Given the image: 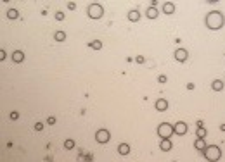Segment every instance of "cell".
Masks as SVG:
<instances>
[{"instance_id": "cell-8", "label": "cell", "mask_w": 225, "mask_h": 162, "mask_svg": "<svg viewBox=\"0 0 225 162\" xmlns=\"http://www.w3.org/2000/svg\"><path fill=\"white\" fill-rule=\"evenodd\" d=\"M156 109H158V111H159V112L166 111V109H168V102H166L165 98H159V100H158V102H156Z\"/></svg>"}, {"instance_id": "cell-19", "label": "cell", "mask_w": 225, "mask_h": 162, "mask_svg": "<svg viewBox=\"0 0 225 162\" xmlns=\"http://www.w3.org/2000/svg\"><path fill=\"white\" fill-rule=\"evenodd\" d=\"M54 38H56L57 41H64L66 40V33H64V31H57V33L54 35Z\"/></svg>"}, {"instance_id": "cell-5", "label": "cell", "mask_w": 225, "mask_h": 162, "mask_svg": "<svg viewBox=\"0 0 225 162\" xmlns=\"http://www.w3.org/2000/svg\"><path fill=\"white\" fill-rule=\"evenodd\" d=\"M95 140H97L99 143H108L109 141V131L108 129H99V131L95 133Z\"/></svg>"}, {"instance_id": "cell-31", "label": "cell", "mask_w": 225, "mask_h": 162, "mask_svg": "<svg viewBox=\"0 0 225 162\" xmlns=\"http://www.w3.org/2000/svg\"><path fill=\"white\" fill-rule=\"evenodd\" d=\"M92 159H94L92 155H87V157H85V160H87V162H92Z\"/></svg>"}, {"instance_id": "cell-25", "label": "cell", "mask_w": 225, "mask_h": 162, "mask_svg": "<svg viewBox=\"0 0 225 162\" xmlns=\"http://www.w3.org/2000/svg\"><path fill=\"white\" fill-rule=\"evenodd\" d=\"M135 60H137L139 64H144V62H146V59H144L142 55H137V57H135Z\"/></svg>"}, {"instance_id": "cell-15", "label": "cell", "mask_w": 225, "mask_h": 162, "mask_svg": "<svg viewBox=\"0 0 225 162\" xmlns=\"http://www.w3.org/2000/svg\"><path fill=\"white\" fill-rule=\"evenodd\" d=\"M211 88H213L215 92H222V90H223V83H222L220 79H215L213 83H211Z\"/></svg>"}, {"instance_id": "cell-4", "label": "cell", "mask_w": 225, "mask_h": 162, "mask_svg": "<svg viewBox=\"0 0 225 162\" xmlns=\"http://www.w3.org/2000/svg\"><path fill=\"white\" fill-rule=\"evenodd\" d=\"M88 16L92 19H101L102 17V14H104V9H102V5H99V4H92V5H88Z\"/></svg>"}, {"instance_id": "cell-1", "label": "cell", "mask_w": 225, "mask_h": 162, "mask_svg": "<svg viewBox=\"0 0 225 162\" xmlns=\"http://www.w3.org/2000/svg\"><path fill=\"white\" fill-rule=\"evenodd\" d=\"M206 26L210 30H220L222 26H223V16L222 12L218 11H213L206 16Z\"/></svg>"}, {"instance_id": "cell-26", "label": "cell", "mask_w": 225, "mask_h": 162, "mask_svg": "<svg viewBox=\"0 0 225 162\" xmlns=\"http://www.w3.org/2000/svg\"><path fill=\"white\" fill-rule=\"evenodd\" d=\"M18 117H19V114H18V112H11V119H12V121H16Z\"/></svg>"}, {"instance_id": "cell-22", "label": "cell", "mask_w": 225, "mask_h": 162, "mask_svg": "<svg viewBox=\"0 0 225 162\" xmlns=\"http://www.w3.org/2000/svg\"><path fill=\"white\" fill-rule=\"evenodd\" d=\"M56 19L57 21H62L64 19V12H56Z\"/></svg>"}, {"instance_id": "cell-23", "label": "cell", "mask_w": 225, "mask_h": 162, "mask_svg": "<svg viewBox=\"0 0 225 162\" xmlns=\"http://www.w3.org/2000/svg\"><path fill=\"white\" fill-rule=\"evenodd\" d=\"M158 81H159V83H166L168 79H166V76H165V74H161V76H158Z\"/></svg>"}, {"instance_id": "cell-24", "label": "cell", "mask_w": 225, "mask_h": 162, "mask_svg": "<svg viewBox=\"0 0 225 162\" xmlns=\"http://www.w3.org/2000/svg\"><path fill=\"white\" fill-rule=\"evenodd\" d=\"M35 129H37V131H42V129H43V122H37V124H35Z\"/></svg>"}, {"instance_id": "cell-12", "label": "cell", "mask_w": 225, "mask_h": 162, "mask_svg": "<svg viewBox=\"0 0 225 162\" xmlns=\"http://www.w3.org/2000/svg\"><path fill=\"white\" fill-rule=\"evenodd\" d=\"M163 12H165V14H173V12H175V5H173L172 2H166V4L163 5Z\"/></svg>"}, {"instance_id": "cell-30", "label": "cell", "mask_w": 225, "mask_h": 162, "mask_svg": "<svg viewBox=\"0 0 225 162\" xmlns=\"http://www.w3.org/2000/svg\"><path fill=\"white\" fill-rule=\"evenodd\" d=\"M187 88L189 90H194V83H187Z\"/></svg>"}, {"instance_id": "cell-6", "label": "cell", "mask_w": 225, "mask_h": 162, "mask_svg": "<svg viewBox=\"0 0 225 162\" xmlns=\"http://www.w3.org/2000/svg\"><path fill=\"white\" fill-rule=\"evenodd\" d=\"M173 57H175L178 62H185V60H187V57H189V52L184 50V48H178V50L173 52Z\"/></svg>"}, {"instance_id": "cell-20", "label": "cell", "mask_w": 225, "mask_h": 162, "mask_svg": "<svg viewBox=\"0 0 225 162\" xmlns=\"http://www.w3.org/2000/svg\"><path fill=\"white\" fill-rule=\"evenodd\" d=\"M64 148H68V150L75 148V140H71V138H69V140H66V141H64Z\"/></svg>"}, {"instance_id": "cell-10", "label": "cell", "mask_w": 225, "mask_h": 162, "mask_svg": "<svg viewBox=\"0 0 225 162\" xmlns=\"http://www.w3.org/2000/svg\"><path fill=\"white\" fill-rule=\"evenodd\" d=\"M118 152H120L121 155H128V154H130V145H128V143L118 145Z\"/></svg>"}, {"instance_id": "cell-13", "label": "cell", "mask_w": 225, "mask_h": 162, "mask_svg": "<svg viewBox=\"0 0 225 162\" xmlns=\"http://www.w3.org/2000/svg\"><path fill=\"white\" fill-rule=\"evenodd\" d=\"M128 19H130V21H139V19H140V12L139 11H137V9H133V11H130V12H128Z\"/></svg>"}, {"instance_id": "cell-28", "label": "cell", "mask_w": 225, "mask_h": 162, "mask_svg": "<svg viewBox=\"0 0 225 162\" xmlns=\"http://www.w3.org/2000/svg\"><path fill=\"white\" fill-rule=\"evenodd\" d=\"M68 7H69V9H75L76 4H75V2H69V4H68Z\"/></svg>"}, {"instance_id": "cell-27", "label": "cell", "mask_w": 225, "mask_h": 162, "mask_svg": "<svg viewBox=\"0 0 225 162\" xmlns=\"http://www.w3.org/2000/svg\"><path fill=\"white\" fill-rule=\"evenodd\" d=\"M47 122H49V124H56V117H52V116H50V117L47 119Z\"/></svg>"}, {"instance_id": "cell-7", "label": "cell", "mask_w": 225, "mask_h": 162, "mask_svg": "<svg viewBox=\"0 0 225 162\" xmlns=\"http://www.w3.org/2000/svg\"><path fill=\"white\" fill-rule=\"evenodd\" d=\"M173 129H175V135H185V133H187V124H185V122H177L175 126H173Z\"/></svg>"}, {"instance_id": "cell-11", "label": "cell", "mask_w": 225, "mask_h": 162, "mask_svg": "<svg viewBox=\"0 0 225 162\" xmlns=\"http://www.w3.org/2000/svg\"><path fill=\"white\" fill-rule=\"evenodd\" d=\"M12 60H14V62H22V60H24V54H22L21 50H16L14 54H12Z\"/></svg>"}, {"instance_id": "cell-16", "label": "cell", "mask_w": 225, "mask_h": 162, "mask_svg": "<svg viewBox=\"0 0 225 162\" xmlns=\"http://www.w3.org/2000/svg\"><path fill=\"white\" fill-rule=\"evenodd\" d=\"M159 148H161L163 152H168L170 148H172V141H170V140H161V143H159Z\"/></svg>"}, {"instance_id": "cell-32", "label": "cell", "mask_w": 225, "mask_h": 162, "mask_svg": "<svg viewBox=\"0 0 225 162\" xmlns=\"http://www.w3.org/2000/svg\"><path fill=\"white\" fill-rule=\"evenodd\" d=\"M220 129H222V131H225V122H223V124H220Z\"/></svg>"}, {"instance_id": "cell-2", "label": "cell", "mask_w": 225, "mask_h": 162, "mask_svg": "<svg viewBox=\"0 0 225 162\" xmlns=\"http://www.w3.org/2000/svg\"><path fill=\"white\" fill-rule=\"evenodd\" d=\"M204 157L208 159L210 162H217L218 159H220V155H222V152H220V148L217 147V145H211V147H206L204 148Z\"/></svg>"}, {"instance_id": "cell-29", "label": "cell", "mask_w": 225, "mask_h": 162, "mask_svg": "<svg viewBox=\"0 0 225 162\" xmlns=\"http://www.w3.org/2000/svg\"><path fill=\"white\" fill-rule=\"evenodd\" d=\"M0 59H2V60L5 59V52H4V50H0Z\"/></svg>"}, {"instance_id": "cell-21", "label": "cell", "mask_w": 225, "mask_h": 162, "mask_svg": "<svg viewBox=\"0 0 225 162\" xmlns=\"http://www.w3.org/2000/svg\"><path fill=\"white\" fill-rule=\"evenodd\" d=\"M196 135H198V138H204V136H206V129H204V128H198Z\"/></svg>"}, {"instance_id": "cell-18", "label": "cell", "mask_w": 225, "mask_h": 162, "mask_svg": "<svg viewBox=\"0 0 225 162\" xmlns=\"http://www.w3.org/2000/svg\"><path fill=\"white\" fill-rule=\"evenodd\" d=\"M90 48H94V50H101L102 48V43L99 40H94V41H90Z\"/></svg>"}, {"instance_id": "cell-14", "label": "cell", "mask_w": 225, "mask_h": 162, "mask_svg": "<svg viewBox=\"0 0 225 162\" xmlns=\"http://www.w3.org/2000/svg\"><path fill=\"white\" fill-rule=\"evenodd\" d=\"M194 147L198 148L199 152H204V148H206V143H204V140H202V138H198V140L194 141Z\"/></svg>"}, {"instance_id": "cell-9", "label": "cell", "mask_w": 225, "mask_h": 162, "mask_svg": "<svg viewBox=\"0 0 225 162\" xmlns=\"http://www.w3.org/2000/svg\"><path fill=\"white\" fill-rule=\"evenodd\" d=\"M158 14H159V11H158V9L154 7V5H152V7H149V9L146 11V16H147L149 19H156V17H158Z\"/></svg>"}, {"instance_id": "cell-17", "label": "cell", "mask_w": 225, "mask_h": 162, "mask_svg": "<svg viewBox=\"0 0 225 162\" xmlns=\"http://www.w3.org/2000/svg\"><path fill=\"white\" fill-rule=\"evenodd\" d=\"M18 16H19V12L16 11V9H9L7 11V17L9 19H18Z\"/></svg>"}, {"instance_id": "cell-3", "label": "cell", "mask_w": 225, "mask_h": 162, "mask_svg": "<svg viewBox=\"0 0 225 162\" xmlns=\"http://www.w3.org/2000/svg\"><path fill=\"white\" fill-rule=\"evenodd\" d=\"M173 133H175V129H173V126L168 124V122H163V124L158 126V135H159L163 140H170V136H172Z\"/></svg>"}]
</instances>
